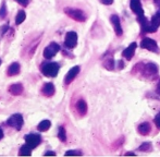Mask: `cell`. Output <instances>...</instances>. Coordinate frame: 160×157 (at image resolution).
<instances>
[{
    "instance_id": "obj_23",
    "label": "cell",
    "mask_w": 160,
    "mask_h": 157,
    "mask_svg": "<svg viewBox=\"0 0 160 157\" xmlns=\"http://www.w3.org/2000/svg\"><path fill=\"white\" fill-rule=\"evenodd\" d=\"M32 149H31L28 144H25V145H23L21 149H20L19 155H21V156H30L31 154H32Z\"/></svg>"
},
{
    "instance_id": "obj_36",
    "label": "cell",
    "mask_w": 160,
    "mask_h": 157,
    "mask_svg": "<svg viewBox=\"0 0 160 157\" xmlns=\"http://www.w3.org/2000/svg\"><path fill=\"white\" fill-rule=\"evenodd\" d=\"M127 155H135L134 152H130V153H127Z\"/></svg>"
},
{
    "instance_id": "obj_33",
    "label": "cell",
    "mask_w": 160,
    "mask_h": 157,
    "mask_svg": "<svg viewBox=\"0 0 160 157\" xmlns=\"http://www.w3.org/2000/svg\"><path fill=\"white\" fill-rule=\"evenodd\" d=\"M156 92H157V94L160 96V80H159V82H158V84H157V89H156Z\"/></svg>"
},
{
    "instance_id": "obj_27",
    "label": "cell",
    "mask_w": 160,
    "mask_h": 157,
    "mask_svg": "<svg viewBox=\"0 0 160 157\" xmlns=\"http://www.w3.org/2000/svg\"><path fill=\"white\" fill-rule=\"evenodd\" d=\"M152 143L146 142V143H143V144L138 147V149L139 151H143V152H149L150 149H152Z\"/></svg>"
},
{
    "instance_id": "obj_29",
    "label": "cell",
    "mask_w": 160,
    "mask_h": 157,
    "mask_svg": "<svg viewBox=\"0 0 160 157\" xmlns=\"http://www.w3.org/2000/svg\"><path fill=\"white\" fill-rule=\"evenodd\" d=\"M67 156H70V155H82V152H78V151H68L65 153Z\"/></svg>"
},
{
    "instance_id": "obj_21",
    "label": "cell",
    "mask_w": 160,
    "mask_h": 157,
    "mask_svg": "<svg viewBox=\"0 0 160 157\" xmlns=\"http://www.w3.org/2000/svg\"><path fill=\"white\" fill-rule=\"evenodd\" d=\"M50 127H51L50 120H42V121H40V122L38 123L37 130H38V131H40V132H45V131H47V130H48Z\"/></svg>"
},
{
    "instance_id": "obj_37",
    "label": "cell",
    "mask_w": 160,
    "mask_h": 157,
    "mask_svg": "<svg viewBox=\"0 0 160 157\" xmlns=\"http://www.w3.org/2000/svg\"><path fill=\"white\" fill-rule=\"evenodd\" d=\"M1 62H2V61H1V59H0V66H1Z\"/></svg>"
},
{
    "instance_id": "obj_6",
    "label": "cell",
    "mask_w": 160,
    "mask_h": 157,
    "mask_svg": "<svg viewBox=\"0 0 160 157\" xmlns=\"http://www.w3.org/2000/svg\"><path fill=\"white\" fill-rule=\"evenodd\" d=\"M141 47L144 49H147V50H149V51H152V53H159V47H158V45H157L156 40L148 38V37H146V38H144L142 40Z\"/></svg>"
},
{
    "instance_id": "obj_16",
    "label": "cell",
    "mask_w": 160,
    "mask_h": 157,
    "mask_svg": "<svg viewBox=\"0 0 160 157\" xmlns=\"http://www.w3.org/2000/svg\"><path fill=\"white\" fill-rule=\"evenodd\" d=\"M23 89L24 87L21 83H14V84L10 85V87H9V93L14 96H19L23 93Z\"/></svg>"
},
{
    "instance_id": "obj_32",
    "label": "cell",
    "mask_w": 160,
    "mask_h": 157,
    "mask_svg": "<svg viewBox=\"0 0 160 157\" xmlns=\"http://www.w3.org/2000/svg\"><path fill=\"white\" fill-rule=\"evenodd\" d=\"M101 3L103 4H107V6H109V4H112L113 3V0H100Z\"/></svg>"
},
{
    "instance_id": "obj_28",
    "label": "cell",
    "mask_w": 160,
    "mask_h": 157,
    "mask_svg": "<svg viewBox=\"0 0 160 157\" xmlns=\"http://www.w3.org/2000/svg\"><path fill=\"white\" fill-rule=\"evenodd\" d=\"M15 1H17L19 4H21V6H23V7H28V4H30L31 0H15Z\"/></svg>"
},
{
    "instance_id": "obj_17",
    "label": "cell",
    "mask_w": 160,
    "mask_h": 157,
    "mask_svg": "<svg viewBox=\"0 0 160 157\" xmlns=\"http://www.w3.org/2000/svg\"><path fill=\"white\" fill-rule=\"evenodd\" d=\"M20 70H21V67L18 62H13L9 66L8 70H7V74L9 77H14V75H18L20 73Z\"/></svg>"
},
{
    "instance_id": "obj_18",
    "label": "cell",
    "mask_w": 160,
    "mask_h": 157,
    "mask_svg": "<svg viewBox=\"0 0 160 157\" xmlns=\"http://www.w3.org/2000/svg\"><path fill=\"white\" fill-rule=\"evenodd\" d=\"M137 131L142 135H147L152 131V125H150L149 122H143L137 127Z\"/></svg>"
},
{
    "instance_id": "obj_31",
    "label": "cell",
    "mask_w": 160,
    "mask_h": 157,
    "mask_svg": "<svg viewBox=\"0 0 160 157\" xmlns=\"http://www.w3.org/2000/svg\"><path fill=\"white\" fill-rule=\"evenodd\" d=\"M154 4L157 9V12L160 13V0H154Z\"/></svg>"
},
{
    "instance_id": "obj_7",
    "label": "cell",
    "mask_w": 160,
    "mask_h": 157,
    "mask_svg": "<svg viewBox=\"0 0 160 157\" xmlns=\"http://www.w3.org/2000/svg\"><path fill=\"white\" fill-rule=\"evenodd\" d=\"M76 44H78V34L75 32H68L64 39L65 47L72 49L76 46Z\"/></svg>"
},
{
    "instance_id": "obj_25",
    "label": "cell",
    "mask_w": 160,
    "mask_h": 157,
    "mask_svg": "<svg viewBox=\"0 0 160 157\" xmlns=\"http://www.w3.org/2000/svg\"><path fill=\"white\" fill-rule=\"evenodd\" d=\"M58 138H59V140L62 141V142L67 141V132H65V129L63 127L58 128Z\"/></svg>"
},
{
    "instance_id": "obj_13",
    "label": "cell",
    "mask_w": 160,
    "mask_h": 157,
    "mask_svg": "<svg viewBox=\"0 0 160 157\" xmlns=\"http://www.w3.org/2000/svg\"><path fill=\"white\" fill-rule=\"evenodd\" d=\"M56 92V89H55V85L52 84L51 82H48L46 84H44L42 89V93L44 94L46 97H51V96L55 94Z\"/></svg>"
},
{
    "instance_id": "obj_9",
    "label": "cell",
    "mask_w": 160,
    "mask_h": 157,
    "mask_svg": "<svg viewBox=\"0 0 160 157\" xmlns=\"http://www.w3.org/2000/svg\"><path fill=\"white\" fill-rule=\"evenodd\" d=\"M40 42V36H38L36 39H33L30 44H28L25 46V53H23V55H28V58H31L35 53L36 48L38 47V44Z\"/></svg>"
},
{
    "instance_id": "obj_26",
    "label": "cell",
    "mask_w": 160,
    "mask_h": 157,
    "mask_svg": "<svg viewBox=\"0 0 160 157\" xmlns=\"http://www.w3.org/2000/svg\"><path fill=\"white\" fill-rule=\"evenodd\" d=\"M7 15V4H6V1H2L1 3V7H0V19H4Z\"/></svg>"
},
{
    "instance_id": "obj_15",
    "label": "cell",
    "mask_w": 160,
    "mask_h": 157,
    "mask_svg": "<svg viewBox=\"0 0 160 157\" xmlns=\"http://www.w3.org/2000/svg\"><path fill=\"white\" fill-rule=\"evenodd\" d=\"M136 47H137L136 43H132V44H131L128 48H125L124 50H123V53H122L123 57H124L127 60L132 59V57L134 56V53H135V49H136Z\"/></svg>"
},
{
    "instance_id": "obj_8",
    "label": "cell",
    "mask_w": 160,
    "mask_h": 157,
    "mask_svg": "<svg viewBox=\"0 0 160 157\" xmlns=\"http://www.w3.org/2000/svg\"><path fill=\"white\" fill-rule=\"evenodd\" d=\"M137 21L141 24L142 31L144 33H152V24H150V21H148V19L145 15H137Z\"/></svg>"
},
{
    "instance_id": "obj_19",
    "label": "cell",
    "mask_w": 160,
    "mask_h": 157,
    "mask_svg": "<svg viewBox=\"0 0 160 157\" xmlns=\"http://www.w3.org/2000/svg\"><path fill=\"white\" fill-rule=\"evenodd\" d=\"M150 24H152V33L157 32V30H158V28L160 26V13L159 12H157L156 14L152 15Z\"/></svg>"
},
{
    "instance_id": "obj_4",
    "label": "cell",
    "mask_w": 160,
    "mask_h": 157,
    "mask_svg": "<svg viewBox=\"0 0 160 157\" xmlns=\"http://www.w3.org/2000/svg\"><path fill=\"white\" fill-rule=\"evenodd\" d=\"M59 50H60L59 44L52 42L44 49V53H42V55H44V57L46 58V59H51V58L55 57V56L59 53Z\"/></svg>"
},
{
    "instance_id": "obj_3",
    "label": "cell",
    "mask_w": 160,
    "mask_h": 157,
    "mask_svg": "<svg viewBox=\"0 0 160 157\" xmlns=\"http://www.w3.org/2000/svg\"><path fill=\"white\" fill-rule=\"evenodd\" d=\"M23 123H24V120L21 114H14V115H12L7 120V124H8L9 127L13 128V129H15L17 131H20V130L22 129Z\"/></svg>"
},
{
    "instance_id": "obj_20",
    "label": "cell",
    "mask_w": 160,
    "mask_h": 157,
    "mask_svg": "<svg viewBox=\"0 0 160 157\" xmlns=\"http://www.w3.org/2000/svg\"><path fill=\"white\" fill-rule=\"evenodd\" d=\"M76 109H78V114L81 115H85L87 113V104L84 99H80L76 103Z\"/></svg>"
},
{
    "instance_id": "obj_14",
    "label": "cell",
    "mask_w": 160,
    "mask_h": 157,
    "mask_svg": "<svg viewBox=\"0 0 160 157\" xmlns=\"http://www.w3.org/2000/svg\"><path fill=\"white\" fill-rule=\"evenodd\" d=\"M144 72H145L146 75H156L158 73V66L154 62H149L145 66L144 68Z\"/></svg>"
},
{
    "instance_id": "obj_24",
    "label": "cell",
    "mask_w": 160,
    "mask_h": 157,
    "mask_svg": "<svg viewBox=\"0 0 160 157\" xmlns=\"http://www.w3.org/2000/svg\"><path fill=\"white\" fill-rule=\"evenodd\" d=\"M103 67L105 68H107L108 70H113L114 67H116V62L113 61V59L112 58H108V59H106L105 61H103Z\"/></svg>"
},
{
    "instance_id": "obj_12",
    "label": "cell",
    "mask_w": 160,
    "mask_h": 157,
    "mask_svg": "<svg viewBox=\"0 0 160 157\" xmlns=\"http://www.w3.org/2000/svg\"><path fill=\"white\" fill-rule=\"evenodd\" d=\"M130 8L136 15L144 14V10H143V7H142L141 0H131Z\"/></svg>"
},
{
    "instance_id": "obj_35",
    "label": "cell",
    "mask_w": 160,
    "mask_h": 157,
    "mask_svg": "<svg viewBox=\"0 0 160 157\" xmlns=\"http://www.w3.org/2000/svg\"><path fill=\"white\" fill-rule=\"evenodd\" d=\"M2 138H3V131H2V130L0 129V140H1Z\"/></svg>"
},
{
    "instance_id": "obj_22",
    "label": "cell",
    "mask_w": 160,
    "mask_h": 157,
    "mask_svg": "<svg viewBox=\"0 0 160 157\" xmlns=\"http://www.w3.org/2000/svg\"><path fill=\"white\" fill-rule=\"evenodd\" d=\"M25 19H26V13L24 12L23 10H20L19 12H18L17 17H15V24L20 25V24H22L25 21Z\"/></svg>"
},
{
    "instance_id": "obj_34",
    "label": "cell",
    "mask_w": 160,
    "mask_h": 157,
    "mask_svg": "<svg viewBox=\"0 0 160 157\" xmlns=\"http://www.w3.org/2000/svg\"><path fill=\"white\" fill-rule=\"evenodd\" d=\"M47 155H52V156H55V155H56V153H55V152L49 151V152H46V153H45V156H47Z\"/></svg>"
},
{
    "instance_id": "obj_30",
    "label": "cell",
    "mask_w": 160,
    "mask_h": 157,
    "mask_svg": "<svg viewBox=\"0 0 160 157\" xmlns=\"http://www.w3.org/2000/svg\"><path fill=\"white\" fill-rule=\"evenodd\" d=\"M155 124L157 125V128H159L160 129V113L157 114V116L155 117Z\"/></svg>"
},
{
    "instance_id": "obj_5",
    "label": "cell",
    "mask_w": 160,
    "mask_h": 157,
    "mask_svg": "<svg viewBox=\"0 0 160 157\" xmlns=\"http://www.w3.org/2000/svg\"><path fill=\"white\" fill-rule=\"evenodd\" d=\"M25 142L31 149H36L42 143V136L36 133H30L25 135Z\"/></svg>"
},
{
    "instance_id": "obj_11",
    "label": "cell",
    "mask_w": 160,
    "mask_h": 157,
    "mask_svg": "<svg viewBox=\"0 0 160 157\" xmlns=\"http://www.w3.org/2000/svg\"><path fill=\"white\" fill-rule=\"evenodd\" d=\"M110 21H111L112 25H113V28H114V32L118 36H121L123 33V30H122V26H121V23H120V19L117 14H112L111 18H110Z\"/></svg>"
},
{
    "instance_id": "obj_10",
    "label": "cell",
    "mask_w": 160,
    "mask_h": 157,
    "mask_svg": "<svg viewBox=\"0 0 160 157\" xmlns=\"http://www.w3.org/2000/svg\"><path fill=\"white\" fill-rule=\"evenodd\" d=\"M80 70H81L80 66H75V67H73V68L70 69L69 72L67 73V75H65V78H64L65 84H70V83L76 78V75L80 73Z\"/></svg>"
},
{
    "instance_id": "obj_1",
    "label": "cell",
    "mask_w": 160,
    "mask_h": 157,
    "mask_svg": "<svg viewBox=\"0 0 160 157\" xmlns=\"http://www.w3.org/2000/svg\"><path fill=\"white\" fill-rule=\"evenodd\" d=\"M60 66L57 62H46L40 68V71L42 73L45 75V77L48 78H56L58 75V72H59Z\"/></svg>"
},
{
    "instance_id": "obj_2",
    "label": "cell",
    "mask_w": 160,
    "mask_h": 157,
    "mask_svg": "<svg viewBox=\"0 0 160 157\" xmlns=\"http://www.w3.org/2000/svg\"><path fill=\"white\" fill-rule=\"evenodd\" d=\"M64 13L70 17L71 19L75 20L78 22H85L87 19L86 14L83 12L80 9H75V8H65L64 9Z\"/></svg>"
}]
</instances>
